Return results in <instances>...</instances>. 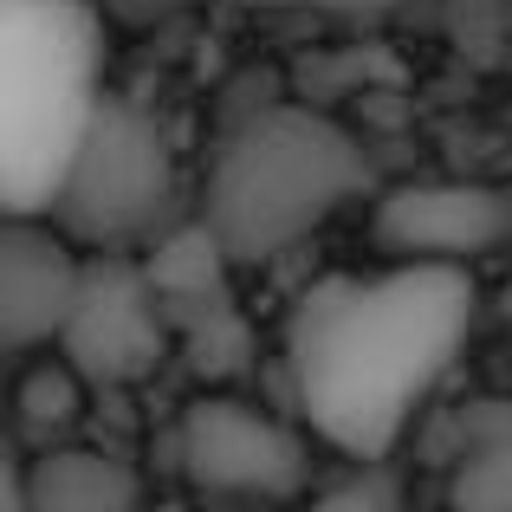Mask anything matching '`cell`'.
Listing matches in <instances>:
<instances>
[{
	"label": "cell",
	"mask_w": 512,
	"mask_h": 512,
	"mask_svg": "<svg viewBox=\"0 0 512 512\" xmlns=\"http://www.w3.org/2000/svg\"><path fill=\"white\" fill-rule=\"evenodd\" d=\"M20 493L26 512H124L143 500L130 461L98 448H59V441H46V454L26 461Z\"/></svg>",
	"instance_id": "cell-9"
},
{
	"label": "cell",
	"mask_w": 512,
	"mask_h": 512,
	"mask_svg": "<svg viewBox=\"0 0 512 512\" xmlns=\"http://www.w3.org/2000/svg\"><path fill=\"white\" fill-rule=\"evenodd\" d=\"M370 188L376 169L344 124L312 104H253L214 143L201 214L234 266H266Z\"/></svg>",
	"instance_id": "cell-2"
},
{
	"label": "cell",
	"mask_w": 512,
	"mask_h": 512,
	"mask_svg": "<svg viewBox=\"0 0 512 512\" xmlns=\"http://www.w3.org/2000/svg\"><path fill=\"white\" fill-rule=\"evenodd\" d=\"M52 221L78 247H137L175 227V150L137 98L104 91L78 163L52 201Z\"/></svg>",
	"instance_id": "cell-4"
},
{
	"label": "cell",
	"mask_w": 512,
	"mask_h": 512,
	"mask_svg": "<svg viewBox=\"0 0 512 512\" xmlns=\"http://www.w3.org/2000/svg\"><path fill=\"white\" fill-rule=\"evenodd\" d=\"M318 500L325 506H396V487H389L383 474H350L338 487H325Z\"/></svg>",
	"instance_id": "cell-14"
},
{
	"label": "cell",
	"mask_w": 512,
	"mask_h": 512,
	"mask_svg": "<svg viewBox=\"0 0 512 512\" xmlns=\"http://www.w3.org/2000/svg\"><path fill=\"white\" fill-rule=\"evenodd\" d=\"M85 383L91 376L78 370L72 357H46V363H33V370L20 376V428L26 435H39V441H52V435H65V428L78 422V409H85Z\"/></svg>",
	"instance_id": "cell-13"
},
{
	"label": "cell",
	"mask_w": 512,
	"mask_h": 512,
	"mask_svg": "<svg viewBox=\"0 0 512 512\" xmlns=\"http://www.w3.org/2000/svg\"><path fill=\"white\" fill-rule=\"evenodd\" d=\"M104 104V20L91 0H0V201L52 214Z\"/></svg>",
	"instance_id": "cell-3"
},
{
	"label": "cell",
	"mask_w": 512,
	"mask_h": 512,
	"mask_svg": "<svg viewBox=\"0 0 512 512\" xmlns=\"http://www.w3.org/2000/svg\"><path fill=\"white\" fill-rule=\"evenodd\" d=\"M169 318H175V344L195 357L201 376H234L240 363H247V325H240V312L227 305V292L182 299V305H169Z\"/></svg>",
	"instance_id": "cell-12"
},
{
	"label": "cell",
	"mask_w": 512,
	"mask_h": 512,
	"mask_svg": "<svg viewBox=\"0 0 512 512\" xmlns=\"http://www.w3.org/2000/svg\"><path fill=\"white\" fill-rule=\"evenodd\" d=\"M78 279H85L78 240L52 214H7V227H0V344H59Z\"/></svg>",
	"instance_id": "cell-8"
},
{
	"label": "cell",
	"mask_w": 512,
	"mask_h": 512,
	"mask_svg": "<svg viewBox=\"0 0 512 512\" xmlns=\"http://www.w3.org/2000/svg\"><path fill=\"white\" fill-rule=\"evenodd\" d=\"M143 266H150L163 305H182V299H201V292H221V273L234 260H227L221 234L208 227V214H201V221L163 227V234L150 240V253H143Z\"/></svg>",
	"instance_id": "cell-11"
},
{
	"label": "cell",
	"mask_w": 512,
	"mask_h": 512,
	"mask_svg": "<svg viewBox=\"0 0 512 512\" xmlns=\"http://www.w3.org/2000/svg\"><path fill=\"white\" fill-rule=\"evenodd\" d=\"M247 7H279V13H370V7H396V0H247Z\"/></svg>",
	"instance_id": "cell-16"
},
{
	"label": "cell",
	"mask_w": 512,
	"mask_h": 512,
	"mask_svg": "<svg viewBox=\"0 0 512 512\" xmlns=\"http://www.w3.org/2000/svg\"><path fill=\"white\" fill-rule=\"evenodd\" d=\"M454 506H512V402H474L448 474Z\"/></svg>",
	"instance_id": "cell-10"
},
{
	"label": "cell",
	"mask_w": 512,
	"mask_h": 512,
	"mask_svg": "<svg viewBox=\"0 0 512 512\" xmlns=\"http://www.w3.org/2000/svg\"><path fill=\"white\" fill-rule=\"evenodd\" d=\"M175 461L201 493H240V500H292L312 480L305 441L234 396L188 402L175 428Z\"/></svg>",
	"instance_id": "cell-6"
},
{
	"label": "cell",
	"mask_w": 512,
	"mask_h": 512,
	"mask_svg": "<svg viewBox=\"0 0 512 512\" xmlns=\"http://www.w3.org/2000/svg\"><path fill=\"white\" fill-rule=\"evenodd\" d=\"M169 344H175V318L163 292H156L150 266L130 260L124 247H91L72 318L59 331V350L98 389H124V383H143L169 357Z\"/></svg>",
	"instance_id": "cell-5"
},
{
	"label": "cell",
	"mask_w": 512,
	"mask_h": 512,
	"mask_svg": "<svg viewBox=\"0 0 512 512\" xmlns=\"http://www.w3.org/2000/svg\"><path fill=\"white\" fill-rule=\"evenodd\" d=\"M512 240V188L402 182L376 201V247L396 260H480Z\"/></svg>",
	"instance_id": "cell-7"
},
{
	"label": "cell",
	"mask_w": 512,
	"mask_h": 512,
	"mask_svg": "<svg viewBox=\"0 0 512 512\" xmlns=\"http://www.w3.org/2000/svg\"><path fill=\"white\" fill-rule=\"evenodd\" d=\"M195 0H104V13L124 26H169L175 13H188Z\"/></svg>",
	"instance_id": "cell-15"
},
{
	"label": "cell",
	"mask_w": 512,
	"mask_h": 512,
	"mask_svg": "<svg viewBox=\"0 0 512 512\" xmlns=\"http://www.w3.org/2000/svg\"><path fill=\"white\" fill-rule=\"evenodd\" d=\"M474 305L480 292L461 260H396L305 286L286 312V389L299 422L344 461H383L454 370Z\"/></svg>",
	"instance_id": "cell-1"
}]
</instances>
